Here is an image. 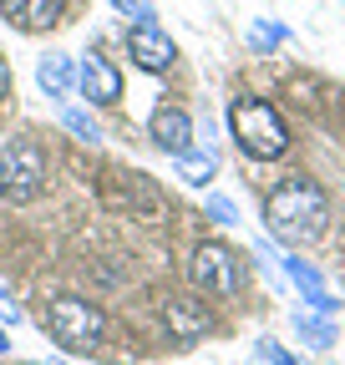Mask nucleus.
Wrapping results in <instances>:
<instances>
[{
  "label": "nucleus",
  "instance_id": "obj_1",
  "mask_svg": "<svg viewBox=\"0 0 345 365\" xmlns=\"http://www.w3.org/2000/svg\"><path fill=\"white\" fill-rule=\"evenodd\" d=\"M264 223H269V234L279 244H289V249L315 244L325 234V223H330V198L310 178H284L269 193V203H264Z\"/></svg>",
  "mask_w": 345,
  "mask_h": 365
},
{
  "label": "nucleus",
  "instance_id": "obj_2",
  "mask_svg": "<svg viewBox=\"0 0 345 365\" xmlns=\"http://www.w3.org/2000/svg\"><path fill=\"white\" fill-rule=\"evenodd\" d=\"M229 127H234V143H239L254 163H274V158H284V148H289V132H284L279 112H274L269 102H259V97H239V102L229 107Z\"/></svg>",
  "mask_w": 345,
  "mask_h": 365
},
{
  "label": "nucleus",
  "instance_id": "obj_3",
  "mask_svg": "<svg viewBox=\"0 0 345 365\" xmlns=\"http://www.w3.org/2000/svg\"><path fill=\"white\" fill-rule=\"evenodd\" d=\"M46 330H51V340H56L61 350L86 355V350L102 345V335H107V314H102L97 304L76 299V294H61V299L46 304Z\"/></svg>",
  "mask_w": 345,
  "mask_h": 365
},
{
  "label": "nucleus",
  "instance_id": "obj_4",
  "mask_svg": "<svg viewBox=\"0 0 345 365\" xmlns=\"http://www.w3.org/2000/svg\"><path fill=\"white\" fill-rule=\"evenodd\" d=\"M46 188V153L31 137H16V143L0 148V198L6 203H31Z\"/></svg>",
  "mask_w": 345,
  "mask_h": 365
},
{
  "label": "nucleus",
  "instance_id": "obj_5",
  "mask_svg": "<svg viewBox=\"0 0 345 365\" xmlns=\"http://www.w3.org/2000/svg\"><path fill=\"white\" fill-rule=\"evenodd\" d=\"M188 274H193V289H198V294H213V299H229V294H239V284H244V269H239V259H234L224 244H203V249L193 254Z\"/></svg>",
  "mask_w": 345,
  "mask_h": 365
},
{
  "label": "nucleus",
  "instance_id": "obj_6",
  "mask_svg": "<svg viewBox=\"0 0 345 365\" xmlns=\"http://www.w3.org/2000/svg\"><path fill=\"white\" fill-rule=\"evenodd\" d=\"M163 319H168L172 340H183V345H193V340H203V335L213 330V309H208L198 294H172V299L163 304Z\"/></svg>",
  "mask_w": 345,
  "mask_h": 365
},
{
  "label": "nucleus",
  "instance_id": "obj_7",
  "mask_svg": "<svg viewBox=\"0 0 345 365\" xmlns=\"http://www.w3.org/2000/svg\"><path fill=\"white\" fill-rule=\"evenodd\" d=\"M127 51H133V61L143 71H168L172 61H178V51H172V41L153 26V21H138L133 31H127Z\"/></svg>",
  "mask_w": 345,
  "mask_h": 365
},
{
  "label": "nucleus",
  "instance_id": "obj_8",
  "mask_svg": "<svg viewBox=\"0 0 345 365\" xmlns=\"http://www.w3.org/2000/svg\"><path fill=\"white\" fill-rule=\"evenodd\" d=\"M76 86H81V97L97 102V107L122 102V76H117V66H112L107 56H86L81 71H76Z\"/></svg>",
  "mask_w": 345,
  "mask_h": 365
},
{
  "label": "nucleus",
  "instance_id": "obj_9",
  "mask_svg": "<svg viewBox=\"0 0 345 365\" xmlns=\"http://www.w3.org/2000/svg\"><path fill=\"white\" fill-rule=\"evenodd\" d=\"M148 132H153V143H158L163 153H172V158L193 148V117H188L183 107H158L153 122H148Z\"/></svg>",
  "mask_w": 345,
  "mask_h": 365
},
{
  "label": "nucleus",
  "instance_id": "obj_10",
  "mask_svg": "<svg viewBox=\"0 0 345 365\" xmlns=\"http://www.w3.org/2000/svg\"><path fill=\"white\" fill-rule=\"evenodd\" d=\"M61 6L66 0H0V11L16 31H51L61 21Z\"/></svg>",
  "mask_w": 345,
  "mask_h": 365
},
{
  "label": "nucleus",
  "instance_id": "obj_11",
  "mask_svg": "<svg viewBox=\"0 0 345 365\" xmlns=\"http://www.w3.org/2000/svg\"><path fill=\"white\" fill-rule=\"evenodd\" d=\"M284 274H289V284L310 299V309L315 314H335V299H330V289H325V279L310 269V264H299V259H284Z\"/></svg>",
  "mask_w": 345,
  "mask_h": 365
},
{
  "label": "nucleus",
  "instance_id": "obj_12",
  "mask_svg": "<svg viewBox=\"0 0 345 365\" xmlns=\"http://www.w3.org/2000/svg\"><path fill=\"white\" fill-rule=\"evenodd\" d=\"M36 81L51 91V97H66V91L76 86V71H71V56H41V66H36Z\"/></svg>",
  "mask_w": 345,
  "mask_h": 365
},
{
  "label": "nucleus",
  "instance_id": "obj_13",
  "mask_svg": "<svg viewBox=\"0 0 345 365\" xmlns=\"http://www.w3.org/2000/svg\"><path fill=\"white\" fill-rule=\"evenodd\" d=\"M294 335H305L315 350L335 345V325H325V319H315V314H294Z\"/></svg>",
  "mask_w": 345,
  "mask_h": 365
},
{
  "label": "nucleus",
  "instance_id": "obj_14",
  "mask_svg": "<svg viewBox=\"0 0 345 365\" xmlns=\"http://www.w3.org/2000/svg\"><path fill=\"white\" fill-rule=\"evenodd\" d=\"M178 173H183L188 182H208V178H213V158H203V153L188 148V153H178Z\"/></svg>",
  "mask_w": 345,
  "mask_h": 365
},
{
  "label": "nucleus",
  "instance_id": "obj_15",
  "mask_svg": "<svg viewBox=\"0 0 345 365\" xmlns=\"http://www.w3.org/2000/svg\"><path fill=\"white\" fill-rule=\"evenodd\" d=\"M61 122L81 137V143H97V137H102V132H97V122H92V117H81L76 107H61Z\"/></svg>",
  "mask_w": 345,
  "mask_h": 365
},
{
  "label": "nucleus",
  "instance_id": "obj_16",
  "mask_svg": "<svg viewBox=\"0 0 345 365\" xmlns=\"http://www.w3.org/2000/svg\"><path fill=\"white\" fill-rule=\"evenodd\" d=\"M259 360L264 365H294V355H284L279 340H259Z\"/></svg>",
  "mask_w": 345,
  "mask_h": 365
},
{
  "label": "nucleus",
  "instance_id": "obj_17",
  "mask_svg": "<svg viewBox=\"0 0 345 365\" xmlns=\"http://www.w3.org/2000/svg\"><path fill=\"white\" fill-rule=\"evenodd\" d=\"M112 6H117L122 16H138V21H153V6H148V0H112Z\"/></svg>",
  "mask_w": 345,
  "mask_h": 365
},
{
  "label": "nucleus",
  "instance_id": "obj_18",
  "mask_svg": "<svg viewBox=\"0 0 345 365\" xmlns=\"http://www.w3.org/2000/svg\"><path fill=\"white\" fill-rule=\"evenodd\" d=\"M208 213H213V218H219V223H234V218H239L229 198H213V203H208Z\"/></svg>",
  "mask_w": 345,
  "mask_h": 365
},
{
  "label": "nucleus",
  "instance_id": "obj_19",
  "mask_svg": "<svg viewBox=\"0 0 345 365\" xmlns=\"http://www.w3.org/2000/svg\"><path fill=\"white\" fill-rule=\"evenodd\" d=\"M0 314H6V319H11V325H21V304H16V299H11L6 289H0Z\"/></svg>",
  "mask_w": 345,
  "mask_h": 365
},
{
  "label": "nucleus",
  "instance_id": "obj_20",
  "mask_svg": "<svg viewBox=\"0 0 345 365\" xmlns=\"http://www.w3.org/2000/svg\"><path fill=\"white\" fill-rule=\"evenodd\" d=\"M6 91H11V66L0 61V97H6Z\"/></svg>",
  "mask_w": 345,
  "mask_h": 365
},
{
  "label": "nucleus",
  "instance_id": "obj_21",
  "mask_svg": "<svg viewBox=\"0 0 345 365\" xmlns=\"http://www.w3.org/2000/svg\"><path fill=\"white\" fill-rule=\"evenodd\" d=\"M6 345H11V340H6V330H0V350H6Z\"/></svg>",
  "mask_w": 345,
  "mask_h": 365
}]
</instances>
